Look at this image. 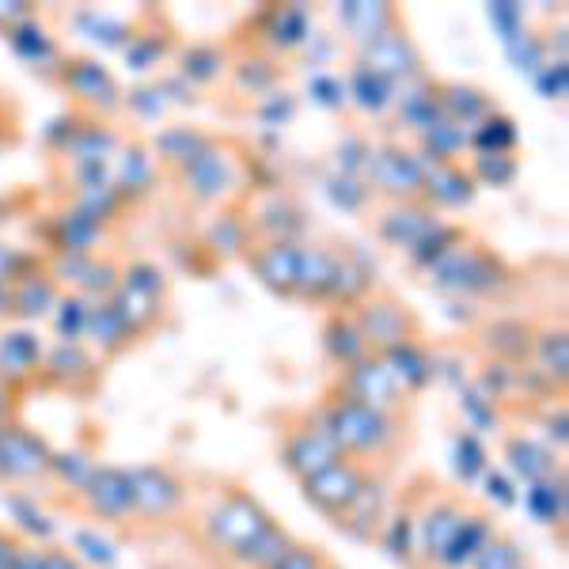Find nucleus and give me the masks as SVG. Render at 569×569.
Wrapping results in <instances>:
<instances>
[{
  "label": "nucleus",
  "instance_id": "obj_8",
  "mask_svg": "<svg viewBox=\"0 0 569 569\" xmlns=\"http://www.w3.org/2000/svg\"><path fill=\"white\" fill-rule=\"evenodd\" d=\"M437 289L445 292H467V297H490L501 284H509V266H505L498 254L486 243L463 240L448 259H440L433 270H429Z\"/></svg>",
  "mask_w": 569,
  "mask_h": 569
},
{
  "label": "nucleus",
  "instance_id": "obj_58",
  "mask_svg": "<svg viewBox=\"0 0 569 569\" xmlns=\"http://www.w3.org/2000/svg\"><path fill=\"white\" fill-rule=\"evenodd\" d=\"M20 543H23L20 531H12V528L0 525V569L12 566V558H16V550H20Z\"/></svg>",
  "mask_w": 569,
  "mask_h": 569
},
{
  "label": "nucleus",
  "instance_id": "obj_1",
  "mask_svg": "<svg viewBox=\"0 0 569 569\" xmlns=\"http://www.w3.org/2000/svg\"><path fill=\"white\" fill-rule=\"evenodd\" d=\"M308 410L319 421V429L330 437V445L338 448V456L372 467L380 475H388V467L410 445V421L361 407V402H353L350 395L335 388H327Z\"/></svg>",
  "mask_w": 569,
  "mask_h": 569
},
{
  "label": "nucleus",
  "instance_id": "obj_23",
  "mask_svg": "<svg viewBox=\"0 0 569 569\" xmlns=\"http://www.w3.org/2000/svg\"><path fill=\"white\" fill-rule=\"evenodd\" d=\"M426 160V156H421ZM475 179L463 163H433L426 160V179H421V201H426L433 213H445V209H463L471 206L475 198Z\"/></svg>",
  "mask_w": 569,
  "mask_h": 569
},
{
  "label": "nucleus",
  "instance_id": "obj_10",
  "mask_svg": "<svg viewBox=\"0 0 569 569\" xmlns=\"http://www.w3.org/2000/svg\"><path fill=\"white\" fill-rule=\"evenodd\" d=\"M350 311L357 319V330H361L365 346H369V353L376 357L421 338V319L415 316V308H410L407 300L391 297V292H369V297Z\"/></svg>",
  "mask_w": 569,
  "mask_h": 569
},
{
  "label": "nucleus",
  "instance_id": "obj_21",
  "mask_svg": "<svg viewBox=\"0 0 569 569\" xmlns=\"http://www.w3.org/2000/svg\"><path fill=\"white\" fill-rule=\"evenodd\" d=\"M8 292H12V319H16V323H23V327L50 319L53 308H58V300H61L58 281L46 273L42 262H34L31 270H23L20 278L12 281V289H8Z\"/></svg>",
  "mask_w": 569,
  "mask_h": 569
},
{
  "label": "nucleus",
  "instance_id": "obj_15",
  "mask_svg": "<svg viewBox=\"0 0 569 569\" xmlns=\"http://www.w3.org/2000/svg\"><path fill=\"white\" fill-rule=\"evenodd\" d=\"M357 53H361L357 66L365 72H372L376 80H383L388 88L410 84V80L421 77V53H418L415 39L402 31V23L391 27V31L380 34V39H372L369 46H361Z\"/></svg>",
  "mask_w": 569,
  "mask_h": 569
},
{
  "label": "nucleus",
  "instance_id": "obj_3",
  "mask_svg": "<svg viewBox=\"0 0 569 569\" xmlns=\"http://www.w3.org/2000/svg\"><path fill=\"white\" fill-rule=\"evenodd\" d=\"M133 482V525L137 531H168L179 528L190 512L194 490L187 475L171 463H141L130 467Z\"/></svg>",
  "mask_w": 569,
  "mask_h": 569
},
{
  "label": "nucleus",
  "instance_id": "obj_49",
  "mask_svg": "<svg viewBox=\"0 0 569 569\" xmlns=\"http://www.w3.org/2000/svg\"><path fill=\"white\" fill-rule=\"evenodd\" d=\"M209 247L220 251L224 259H243V251L251 247V232H247V217L220 213L209 228Z\"/></svg>",
  "mask_w": 569,
  "mask_h": 569
},
{
  "label": "nucleus",
  "instance_id": "obj_12",
  "mask_svg": "<svg viewBox=\"0 0 569 569\" xmlns=\"http://www.w3.org/2000/svg\"><path fill=\"white\" fill-rule=\"evenodd\" d=\"M330 388L350 395V399L361 402V407H372V410H380V415L410 421V407H415V399L399 388V380H395L391 369L383 365V357H376V353L361 357L357 365L338 372Z\"/></svg>",
  "mask_w": 569,
  "mask_h": 569
},
{
  "label": "nucleus",
  "instance_id": "obj_29",
  "mask_svg": "<svg viewBox=\"0 0 569 569\" xmlns=\"http://www.w3.org/2000/svg\"><path fill=\"white\" fill-rule=\"evenodd\" d=\"M319 338H323L327 361L335 365L338 372L350 369V365H357L361 357H369V346H365V338H361V330H357V319H353V311H350V308L327 311Z\"/></svg>",
  "mask_w": 569,
  "mask_h": 569
},
{
  "label": "nucleus",
  "instance_id": "obj_30",
  "mask_svg": "<svg viewBox=\"0 0 569 569\" xmlns=\"http://www.w3.org/2000/svg\"><path fill=\"white\" fill-rule=\"evenodd\" d=\"M84 342L96 350V357H122L137 342V330L126 323L122 311L110 305V300H99V305H91L88 311Z\"/></svg>",
  "mask_w": 569,
  "mask_h": 569
},
{
  "label": "nucleus",
  "instance_id": "obj_51",
  "mask_svg": "<svg viewBox=\"0 0 569 569\" xmlns=\"http://www.w3.org/2000/svg\"><path fill=\"white\" fill-rule=\"evenodd\" d=\"M122 284L141 297H152V300H168V278H163L160 266L152 262H130L122 266Z\"/></svg>",
  "mask_w": 569,
  "mask_h": 569
},
{
  "label": "nucleus",
  "instance_id": "obj_56",
  "mask_svg": "<svg viewBox=\"0 0 569 569\" xmlns=\"http://www.w3.org/2000/svg\"><path fill=\"white\" fill-rule=\"evenodd\" d=\"M8 569H42V543H34V539H23Z\"/></svg>",
  "mask_w": 569,
  "mask_h": 569
},
{
  "label": "nucleus",
  "instance_id": "obj_38",
  "mask_svg": "<svg viewBox=\"0 0 569 569\" xmlns=\"http://www.w3.org/2000/svg\"><path fill=\"white\" fill-rule=\"evenodd\" d=\"M505 460H509V467L528 486L547 482V479H555V475H562V463H558V456L550 452V448L536 445L531 437H520V433L505 440Z\"/></svg>",
  "mask_w": 569,
  "mask_h": 569
},
{
  "label": "nucleus",
  "instance_id": "obj_6",
  "mask_svg": "<svg viewBox=\"0 0 569 569\" xmlns=\"http://www.w3.org/2000/svg\"><path fill=\"white\" fill-rule=\"evenodd\" d=\"M53 84L66 91L69 103L77 107L80 114L99 118V122H110V118L126 107V96H122V88H118L114 72L99 58H88V53H69L58 66Z\"/></svg>",
  "mask_w": 569,
  "mask_h": 569
},
{
  "label": "nucleus",
  "instance_id": "obj_46",
  "mask_svg": "<svg viewBox=\"0 0 569 569\" xmlns=\"http://www.w3.org/2000/svg\"><path fill=\"white\" fill-rule=\"evenodd\" d=\"M475 160L467 163L475 187H509L520 171L517 152H471Z\"/></svg>",
  "mask_w": 569,
  "mask_h": 569
},
{
  "label": "nucleus",
  "instance_id": "obj_52",
  "mask_svg": "<svg viewBox=\"0 0 569 569\" xmlns=\"http://www.w3.org/2000/svg\"><path fill=\"white\" fill-rule=\"evenodd\" d=\"M327 566H330V555L323 547L305 543V539H292V547L284 550L270 569H327Z\"/></svg>",
  "mask_w": 569,
  "mask_h": 569
},
{
  "label": "nucleus",
  "instance_id": "obj_19",
  "mask_svg": "<svg viewBox=\"0 0 569 569\" xmlns=\"http://www.w3.org/2000/svg\"><path fill=\"white\" fill-rule=\"evenodd\" d=\"M300 240H251L243 251L247 270L259 278L266 289L278 292V297L292 300L297 289V266H300Z\"/></svg>",
  "mask_w": 569,
  "mask_h": 569
},
{
  "label": "nucleus",
  "instance_id": "obj_4",
  "mask_svg": "<svg viewBox=\"0 0 569 569\" xmlns=\"http://www.w3.org/2000/svg\"><path fill=\"white\" fill-rule=\"evenodd\" d=\"M407 498L415 505V569H433L445 547L452 543V536L460 531L471 498L440 482H429L426 501H415V493H407Z\"/></svg>",
  "mask_w": 569,
  "mask_h": 569
},
{
  "label": "nucleus",
  "instance_id": "obj_13",
  "mask_svg": "<svg viewBox=\"0 0 569 569\" xmlns=\"http://www.w3.org/2000/svg\"><path fill=\"white\" fill-rule=\"evenodd\" d=\"M372 475H380V471H372V467L346 460L342 456V460H335L330 467H323V471H316L311 479L297 482V486H300V498H305L308 509H316L319 517H327V520H338L357 501V493L369 486Z\"/></svg>",
  "mask_w": 569,
  "mask_h": 569
},
{
  "label": "nucleus",
  "instance_id": "obj_37",
  "mask_svg": "<svg viewBox=\"0 0 569 569\" xmlns=\"http://www.w3.org/2000/svg\"><path fill=\"white\" fill-rule=\"evenodd\" d=\"M372 292V278L361 262L353 259L346 247H338V259H335V273H330V284H327V300L323 305L335 311V308H357L365 297Z\"/></svg>",
  "mask_w": 569,
  "mask_h": 569
},
{
  "label": "nucleus",
  "instance_id": "obj_54",
  "mask_svg": "<svg viewBox=\"0 0 569 569\" xmlns=\"http://www.w3.org/2000/svg\"><path fill=\"white\" fill-rule=\"evenodd\" d=\"M34 262H39L34 254H27L12 243H0V284H12L23 270H31Z\"/></svg>",
  "mask_w": 569,
  "mask_h": 569
},
{
  "label": "nucleus",
  "instance_id": "obj_2",
  "mask_svg": "<svg viewBox=\"0 0 569 569\" xmlns=\"http://www.w3.org/2000/svg\"><path fill=\"white\" fill-rule=\"evenodd\" d=\"M270 509L240 482H220L209 501L190 517V536L198 550H206L217 562H232L259 531L270 525Z\"/></svg>",
  "mask_w": 569,
  "mask_h": 569
},
{
  "label": "nucleus",
  "instance_id": "obj_32",
  "mask_svg": "<svg viewBox=\"0 0 569 569\" xmlns=\"http://www.w3.org/2000/svg\"><path fill=\"white\" fill-rule=\"evenodd\" d=\"M531 338H536V327L525 319H493L482 327L479 346L498 365H525L531 357Z\"/></svg>",
  "mask_w": 569,
  "mask_h": 569
},
{
  "label": "nucleus",
  "instance_id": "obj_53",
  "mask_svg": "<svg viewBox=\"0 0 569 569\" xmlns=\"http://www.w3.org/2000/svg\"><path fill=\"white\" fill-rule=\"evenodd\" d=\"M350 91L357 96V103L369 107V110H380L383 103H391V88L383 84V80H376L372 72H365L361 66L353 69V84Z\"/></svg>",
  "mask_w": 569,
  "mask_h": 569
},
{
  "label": "nucleus",
  "instance_id": "obj_41",
  "mask_svg": "<svg viewBox=\"0 0 569 569\" xmlns=\"http://www.w3.org/2000/svg\"><path fill=\"white\" fill-rule=\"evenodd\" d=\"M179 69L190 84L206 88V84H217V80L232 69V61H228V50L220 42H194L179 53Z\"/></svg>",
  "mask_w": 569,
  "mask_h": 569
},
{
  "label": "nucleus",
  "instance_id": "obj_42",
  "mask_svg": "<svg viewBox=\"0 0 569 569\" xmlns=\"http://www.w3.org/2000/svg\"><path fill=\"white\" fill-rule=\"evenodd\" d=\"M463 240H471L463 224H448V220H437V224L429 228V232L421 236V240H418L415 247H410L407 259L415 262L418 270H426V273H429L440 259H448V254H452Z\"/></svg>",
  "mask_w": 569,
  "mask_h": 569
},
{
  "label": "nucleus",
  "instance_id": "obj_26",
  "mask_svg": "<svg viewBox=\"0 0 569 569\" xmlns=\"http://www.w3.org/2000/svg\"><path fill=\"white\" fill-rule=\"evenodd\" d=\"M46 236H50V243H53V254H99L107 224L80 213L77 206H61L58 213L50 217V232Z\"/></svg>",
  "mask_w": 569,
  "mask_h": 569
},
{
  "label": "nucleus",
  "instance_id": "obj_44",
  "mask_svg": "<svg viewBox=\"0 0 569 569\" xmlns=\"http://www.w3.org/2000/svg\"><path fill=\"white\" fill-rule=\"evenodd\" d=\"M110 305L122 311V319L137 330V338H144L149 330L160 323L163 316V300H152V297H141V292L126 289V284H118V292L110 297Z\"/></svg>",
  "mask_w": 569,
  "mask_h": 569
},
{
  "label": "nucleus",
  "instance_id": "obj_20",
  "mask_svg": "<svg viewBox=\"0 0 569 569\" xmlns=\"http://www.w3.org/2000/svg\"><path fill=\"white\" fill-rule=\"evenodd\" d=\"M437 220L440 213H433L426 201H388V206L376 213L372 228H376V236H380V243L395 247V251H410Z\"/></svg>",
  "mask_w": 569,
  "mask_h": 569
},
{
  "label": "nucleus",
  "instance_id": "obj_43",
  "mask_svg": "<svg viewBox=\"0 0 569 569\" xmlns=\"http://www.w3.org/2000/svg\"><path fill=\"white\" fill-rule=\"evenodd\" d=\"M467 569H528V550L512 531L498 528Z\"/></svg>",
  "mask_w": 569,
  "mask_h": 569
},
{
  "label": "nucleus",
  "instance_id": "obj_28",
  "mask_svg": "<svg viewBox=\"0 0 569 569\" xmlns=\"http://www.w3.org/2000/svg\"><path fill=\"white\" fill-rule=\"evenodd\" d=\"M308 31H311V20L300 4H281V8H270V12L259 20V42L270 58H281V53H292L308 42Z\"/></svg>",
  "mask_w": 569,
  "mask_h": 569
},
{
  "label": "nucleus",
  "instance_id": "obj_31",
  "mask_svg": "<svg viewBox=\"0 0 569 569\" xmlns=\"http://www.w3.org/2000/svg\"><path fill=\"white\" fill-rule=\"evenodd\" d=\"M531 365L536 372L547 380V388H558V395L566 391V380H569V335H566V323H547L543 330H536L531 338Z\"/></svg>",
  "mask_w": 569,
  "mask_h": 569
},
{
  "label": "nucleus",
  "instance_id": "obj_36",
  "mask_svg": "<svg viewBox=\"0 0 569 569\" xmlns=\"http://www.w3.org/2000/svg\"><path fill=\"white\" fill-rule=\"evenodd\" d=\"M4 34H8V42H12V50L20 53L27 66H31V69L50 66V69H53V72H50V80L58 77V66L66 61V53H61L58 39H53V34L39 23V16H31V20L16 23L12 31H4Z\"/></svg>",
  "mask_w": 569,
  "mask_h": 569
},
{
  "label": "nucleus",
  "instance_id": "obj_14",
  "mask_svg": "<svg viewBox=\"0 0 569 569\" xmlns=\"http://www.w3.org/2000/svg\"><path fill=\"white\" fill-rule=\"evenodd\" d=\"M53 448L50 440L27 429L20 418L0 426V486H31L46 482Z\"/></svg>",
  "mask_w": 569,
  "mask_h": 569
},
{
  "label": "nucleus",
  "instance_id": "obj_9",
  "mask_svg": "<svg viewBox=\"0 0 569 569\" xmlns=\"http://www.w3.org/2000/svg\"><path fill=\"white\" fill-rule=\"evenodd\" d=\"M176 182L182 198H190L194 206H228L243 187V163L217 137L198 160H190L187 168L176 171Z\"/></svg>",
  "mask_w": 569,
  "mask_h": 569
},
{
  "label": "nucleus",
  "instance_id": "obj_17",
  "mask_svg": "<svg viewBox=\"0 0 569 569\" xmlns=\"http://www.w3.org/2000/svg\"><path fill=\"white\" fill-rule=\"evenodd\" d=\"M46 361V342L31 327H4L0 330V380L16 395L31 391L39 383Z\"/></svg>",
  "mask_w": 569,
  "mask_h": 569
},
{
  "label": "nucleus",
  "instance_id": "obj_5",
  "mask_svg": "<svg viewBox=\"0 0 569 569\" xmlns=\"http://www.w3.org/2000/svg\"><path fill=\"white\" fill-rule=\"evenodd\" d=\"M66 509L80 512L91 525L103 528H130L133 525V482H130V467L118 463H99L88 475V482L80 490L58 498Z\"/></svg>",
  "mask_w": 569,
  "mask_h": 569
},
{
  "label": "nucleus",
  "instance_id": "obj_60",
  "mask_svg": "<svg viewBox=\"0 0 569 569\" xmlns=\"http://www.w3.org/2000/svg\"><path fill=\"white\" fill-rule=\"evenodd\" d=\"M12 284H0V327L8 323V319H12Z\"/></svg>",
  "mask_w": 569,
  "mask_h": 569
},
{
  "label": "nucleus",
  "instance_id": "obj_50",
  "mask_svg": "<svg viewBox=\"0 0 569 569\" xmlns=\"http://www.w3.org/2000/svg\"><path fill=\"white\" fill-rule=\"evenodd\" d=\"M512 144H517V126L498 110L471 133V152H512Z\"/></svg>",
  "mask_w": 569,
  "mask_h": 569
},
{
  "label": "nucleus",
  "instance_id": "obj_48",
  "mask_svg": "<svg viewBox=\"0 0 569 569\" xmlns=\"http://www.w3.org/2000/svg\"><path fill=\"white\" fill-rule=\"evenodd\" d=\"M99 460H91L88 452H58L53 448V460H50V475H46V482H58L61 490L72 493V490H80V486L88 482V475L96 471ZM61 493V498H66Z\"/></svg>",
  "mask_w": 569,
  "mask_h": 569
},
{
  "label": "nucleus",
  "instance_id": "obj_16",
  "mask_svg": "<svg viewBox=\"0 0 569 569\" xmlns=\"http://www.w3.org/2000/svg\"><path fill=\"white\" fill-rule=\"evenodd\" d=\"M34 388L46 391H69V395H91L99 388V357L88 353L84 342L77 346H50L39 372V383Z\"/></svg>",
  "mask_w": 569,
  "mask_h": 569
},
{
  "label": "nucleus",
  "instance_id": "obj_57",
  "mask_svg": "<svg viewBox=\"0 0 569 569\" xmlns=\"http://www.w3.org/2000/svg\"><path fill=\"white\" fill-rule=\"evenodd\" d=\"M34 16V4H4V0H0V31H12L16 23H23V20H31Z\"/></svg>",
  "mask_w": 569,
  "mask_h": 569
},
{
  "label": "nucleus",
  "instance_id": "obj_34",
  "mask_svg": "<svg viewBox=\"0 0 569 569\" xmlns=\"http://www.w3.org/2000/svg\"><path fill=\"white\" fill-rule=\"evenodd\" d=\"M383 365L391 369V376L399 380V388L410 395V399H418L421 391L433 383L437 376V361L433 353H429V346L421 342V338H415V342L399 346V350L383 353Z\"/></svg>",
  "mask_w": 569,
  "mask_h": 569
},
{
  "label": "nucleus",
  "instance_id": "obj_55",
  "mask_svg": "<svg viewBox=\"0 0 569 569\" xmlns=\"http://www.w3.org/2000/svg\"><path fill=\"white\" fill-rule=\"evenodd\" d=\"M42 569H88V566H84V558H80L72 547L42 543Z\"/></svg>",
  "mask_w": 569,
  "mask_h": 569
},
{
  "label": "nucleus",
  "instance_id": "obj_47",
  "mask_svg": "<svg viewBox=\"0 0 569 569\" xmlns=\"http://www.w3.org/2000/svg\"><path fill=\"white\" fill-rule=\"evenodd\" d=\"M232 84L236 88H243V91H251V96H270L273 84L281 80V69H278V61L266 53V58H243V61H236L232 69Z\"/></svg>",
  "mask_w": 569,
  "mask_h": 569
},
{
  "label": "nucleus",
  "instance_id": "obj_11",
  "mask_svg": "<svg viewBox=\"0 0 569 569\" xmlns=\"http://www.w3.org/2000/svg\"><path fill=\"white\" fill-rule=\"evenodd\" d=\"M365 182L372 194L383 201H421V179H426V160L415 144H380L365 152Z\"/></svg>",
  "mask_w": 569,
  "mask_h": 569
},
{
  "label": "nucleus",
  "instance_id": "obj_35",
  "mask_svg": "<svg viewBox=\"0 0 569 569\" xmlns=\"http://www.w3.org/2000/svg\"><path fill=\"white\" fill-rule=\"evenodd\" d=\"M335 259H338V247H323V243H305V247H300L297 289H292V300H305V305H323L330 273H335Z\"/></svg>",
  "mask_w": 569,
  "mask_h": 569
},
{
  "label": "nucleus",
  "instance_id": "obj_40",
  "mask_svg": "<svg viewBox=\"0 0 569 569\" xmlns=\"http://www.w3.org/2000/svg\"><path fill=\"white\" fill-rule=\"evenodd\" d=\"M292 539H297V536H292L289 528L278 525V520H270V525H266L228 566H232V569H270L284 555V550L292 547Z\"/></svg>",
  "mask_w": 569,
  "mask_h": 569
},
{
  "label": "nucleus",
  "instance_id": "obj_22",
  "mask_svg": "<svg viewBox=\"0 0 569 569\" xmlns=\"http://www.w3.org/2000/svg\"><path fill=\"white\" fill-rule=\"evenodd\" d=\"M118 149H122V137L110 122H99V118H84V126L69 130V141L61 144V156L69 160L72 171H88V168H103L107 160H114Z\"/></svg>",
  "mask_w": 569,
  "mask_h": 569
},
{
  "label": "nucleus",
  "instance_id": "obj_39",
  "mask_svg": "<svg viewBox=\"0 0 569 569\" xmlns=\"http://www.w3.org/2000/svg\"><path fill=\"white\" fill-rule=\"evenodd\" d=\"M342 27L350 31V39L357 42V50L361 46H369L372 39H380V34H388L391 27H399L402 20H399V12H395L391 4H346L342 12Z\"/></svg>",
  "mask_w": 569,
  "mask_h": 569
},
{
  "label": "nucleus",
  "instance_id": "obj_59",
  "mask_svg": "<svg viewBox=\"0 0 569 569\" xmlns=\"http://www.w3.org/2000/svg\"><path fill=\"white\" fill-rule=\"evenodd\" d=\"M16 410H20V395L8 388L4 380H0V426H8V421H16Z\"/></svg>",
  "mask_w": 569,
  "mask_h": 569
},
{
  "label": "nucleus",
  "instance_id": "obj_24",
  "mask_svg": "<svg viewBox=\"0 0 569 569\" xmlns=\"http://www.w3.org/2000/svg\"><path fill=\"white\" fill-rule=\"evenodd\" d=\"M156 176H160V163H156L152 149L144 141H130V144H122L118 156H114L110 187H114L118 198L130 206V201H141L144 194H152Z\"/></svg>",
  "mask_w": 569,
  "mask_h": 569
},
{
  "label": "nucleus",
  "instance_id": "obj_33",
  "mask_svg": "<svg viewBox=\"0 0 569 569\" xmlns=\"http://www.w3.org/2000/svg\"><path fill=\"white\" fill-rule=\"evenodd\" d=\"M213 141L217 137L198 130V126H168V130L156 133V141L149 149L156 156V163H160V168H171V176H176L179 168H187L190 160H198Z\"/></svg>",
  "mask_w": 569,
  "mask_h": 569
},
{
  "label": "nucleus",
  "instance_id": "obj_45",
  "mask_svg": "<svg viewBox=\"0 0 569 569\" xmlns=\"http://www.w3.org/2000/svg\"><path fill=\"white\" fill-rule=\"evenodd\" d=\"M88 311H91V305H88L84 297H77V292H61L58 308H53V316H50V323H53V335H58V342H66V346L84 342Z\"/></svg>",
  "mask_w": 569,
  "mask_h": 569
},
{
  "label": "nucleus",
  "instance_id": "obj_18",
  "mask_svg": "<svg viewBox=\"0 0 569 569\" xmlns=\"http://www.w3.org/2000/svg\"><path fill=\"white\" fill-rule=\"evenodd\" d=\"M391 517V486L388 475H372L369 486L357 493V501L342 512L338 520H330L342 536H350L353 543H380L383 525Z\"/></svg>",
  "mask_w": 569,
  "mask_h": 569
},
{
  "label": "nucleus",
  "instance_id": "obj_27",
  "mask_svg": "<svg viewBox=\"0 0 569 569\" xmlns=\"http://www.w3.org/2000/svg\"><path fill=\"white\" fill-rule=\"evenodd\" d=\"M493 531H498V517H493L486 505L471 501V509H467L460 531L452 536V543L445 547V555L437 558L433 569H467V566L475 562V555H479V550L490 543Z\"/></svg>",
  "mask_w": 569,
  "mask_h": 569
},
{
  "label": "nucleus",
  "instance_id": "obj_25",
  "mask_svg": "<svg viewBox=\"0 0 569 569\" xmlns=\"http://www.w3.org/2000/svg\"><path fill=\"white\" fill-rule=\"evenodd\" d=\"M437 107H440V118L460 130L475 133L486 118L498 110V103L490 99V91L475 88V84H460V80H440L437 84Z\"/></svg>",
  "mask_w": 569,
  "mask_h": 569
},
{
  "label": "nucleus",
  "instance_id": "obj_7",
  "mask_svg": "<svg viewBox=\"0 0 569 569\" xmlns=\"http://www.w3.org/2000/svg\"><path fill=\"white\" fill-rule=\"evenodd\" d=\"M335 460H342V456L319 429V421L311 418V410H284L278 418V463L284 467V475L292 482H305Z\"/></svg>",
  "mask_w": 569,
  "mask_h": 569
}]
</instances>
